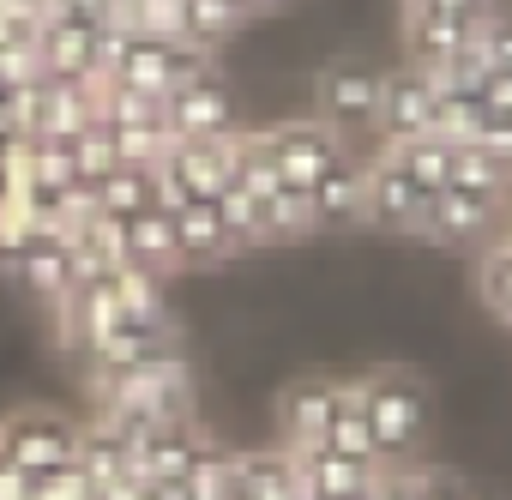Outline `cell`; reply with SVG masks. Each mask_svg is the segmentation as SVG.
<instances>
[{
  "label": "cell",
  "instance_id": "obj_29",
  "mask_svg": "<svg viewBox=\"0 0 512 500\" xmlns=\"http://www.w3.org/2000/svg\"><path fill=\"white\" fill-rule=\"evenodd\" d=\"M416 7H440V13H464V19H494L500 0H416Z\"/></svg>",
  "mask_w": 512,
  "mask_h": 500
},
{
  "label": "cell",
  "instance_id": "obj_7",
  "mask_svg": "<svg viewBox=\"0 0 512 500\" xmlns=\"http://www.w3.org/2000/svg\"><path fill=\"white\" fill-rule=\"evenodd\" d=\"M500 211H506L500 199H482V193H470V187H440V193L428 199L422 241H434V247H482V241L494 235Z\"/></svg>",
  "mask_w": 512,
  "mask_h": 500
},
{
  "label": "cell",
  "instance_id": "obj_2",
  "mask_svg": "<svg viewBox=\"0 0 512 500\" xmlns=\"http://www.w3.org/2000/svg\"><path fill=\"white\" fill-rule=\"evenodd\" d=\"M73 446H79V422L61 416V410H13V416H0V458H13L25 476L73 464Z\"/></svg>",
  "mask_w": 512,
  "mask_h": 500
},
{
  "label": "cell",
  "instance_id": "obj_9",
  "mask_svg": "<svg viewBox=\"0 0 512 500\" xmlns=\"http://www.w3.org/2000/svg\"><path fill=\"white\" fill-rule=\"evenodd\" d=\"M434 127V85L422 67H398V73H380V115H374V133L380 145L392 139H416Z\"/></svg>",
  "mask_w": 512,
  "mask_h": 500
},
{
  "label": "cell",
  "instance_id": "obj_25",
  "mask_svg": "<svg viewBox=\"0 0 512 500\" xmlns=\"http://www.w3.org/2000/svg\"><path fill=\"white\" fill-rule=\"evenodd\" d=\"M31 500H97V488L85 482L79 464H61V470H37L31 476Z\"/></svg>",
  "mask_w": 512,
  "mask_h": 500
},
{
  "label": "cell",
  "instance_id": "obj_19",
  "mask_svg": "<svg viewBox=\"0 0 512 500\" xmlns=\"http://www.w3.org/2000/svg\"><path fill=\"white\" fill-rule=\"evenodd\" d=\"M91 199H97L103 217H133V211L157 205V187H151V169H139V163H115L109 175L91 181Z\"/></svg>",
  "mask_w": 512,
  "mask_h": 500
},
{
  "label": "cell",
  "instance_id": "obj_23",
  "mask_svg": "<svg viewBox=\"0 0 512 500\" xmlns=\"http://www.w3.org/2000/svg\"><path fill=\"white\" fill-rule=\"evenodd\" d=\"M476 296L482 308H494L500 320H512V235L488 241L482 260H476Z\"/></svg>",
  "mask_w": 512,
  "mask_h": 500
},
{
  "label": "cell",
  "instance_id": "obj_21",
  "mask_svg": "<svg viewBox=\"0 0 512 500\" xmlns=\"http://www.w3.org/2000/svg\"><path fill=\"white\" fill-rule=\"evenodd\" d=\"M446 187H470V193H482V199H512V163H500L494 151H482V145H458V157H452V181Z\"/></svg>",
  "mask_w": 512,
  "mask_h": 500
},
{
  "label": "cell",
  "instance_id": "obj_3",
  "mask_svg": "<svg viewBox=\"0 0 512 500\" xmlns=\"http://www.w3.org/2000/svg\"><path fill=\"white\" fill-rule=\"evenodd\" d=\"M260 151L272 157V169L290 181V187H314L350 145L320 121V115H302V121H278L260 133Z\"/></svg>",
  "mask_w": 512,
  "mask_h": 500
},
{
  "label": "cell",
  "instance_id": "obj_30",
  "mask_svg": "<svg viewBox=\"0 0 512 500\" xmlns=\"http://www.w3.org/2000/svg\"><path fill=\"white\" fill-rule=\"evenodd\" d=\"M0 500H31V476L13 458H0Z\"/></svg>",
  "mask_w": 512,
  "mask_h": 500
},
{
  "label": "cell",
  "instance_id": "obj_31",
  "mask_svg": "<svg viewBox=\"0 0 512 500\" xmlns=\"http://www.w3.org/2000/svg\"><path fill=\"white\" fill-rule=\"evenodd\" d=\"M217 500H253V494H247V488L235 482V488H229V494H217Z\"/></svg>",
  "mask_w": 512,
  "mask_h": 500
},
{
  "label": "cell",
  "instance_id": "obj_11",
  "mask_svg": "<svg viewBox=\"0 0 512 500\" xmlns=\"http://www.w3.org/2000/svg\"><path fill=\"white\" fill-rule=\"evenodd\" d=\"M163 121L175 139H217V133H235V103L217 85V73H205V79L163 97Z\"/></svg>",
  "mask_w": 512,
  "mask_h": 500
},
{
  "label": "cell",
  "instance_id": "obj_32",
  "mask_svg": "<svg viewBox=\"0 0 512 500\" xmlns=\"http://www.w3.org/2000/svg\"><path fill=\"white\" fill-rule=\"evenodd\" d=\"M290 500H314V494H308V488H296V494H290Z\"/></svg>",
  "mask_w": 512,
  "mask_h": 500
},
{
  "label": "cell",
  "instance_id": "obj_18",
  "mask_svg": "<svg viewBox=\"0 0 512 500\" xmlns=\"http://www.w3.org/2000/svg\"><path fill=\"white\" fill-rule=\"evenodd\" d=\"M380 157H392L416 187L440 193V187L452 181V157H458V145L440 139V133H416V139H392V145H380Z\"/></svg>",
  "mask_w": 512,
  "mask_h": 500
},
{
  "label": "cell",
  "instance_id": "obj_28",
  "mask_svg": "<svg viewBox=\"0 0 512 500\" xmlns=\"http://www.w3.org/2000/svg\"><path fill=\"white\" fill-rule=\"evenodd\" d=\"M476 103H482V109H494V115H512V73H482Z\"/></svg>",
  "mask_w": 512,
  "mask_h": 500
},
{
  "label": "cell",
  "instance_id": "obj_4",
  "mask_svg": "<svg viewBox=\"0 0 512 500\" xmlns=\"http://www.w3.org/2000/svg\"><path fill=\"white\" fill-rule=\"evenodd\" d=\"M314 115L350 139V133H374V115H380V73L368 61H332L314 85Z\"/></svg>",
  "mask_w": 512,
  "mask_h": 500
},
{
  "label": "cell",
  "instance_id": "obj_33",
  "mask_svg": "<svg viewBox=\"0 0 512 500\" xmlns=\"http://www.w3.org/2000/svg\"><path fill=\"white\" fill-rule=\"evenodd\" d=\"M266 7H278V0H266Z\"/></svg>",
  "mask_w": 512,
  "mask_h": 500
},
{
  "label": "cell",
  "instance_id": "obj_16",
  "mask_svg": "<svg viewBox=\"0 0 512 500\" xmlns=\"http://www.w3.org/2000/svg\"><path fill=\"white\" fill-rule=\"evenodd\" d=\"M121 247H127V266H145V272H181L175 260V217L163 205H145L133 217H121Z\"/></svg>",
  "mask_w": 512,
  "mask_h": 500
},
{
  "label": "cell",
  "instance_id": "obj_15",
  "mask_svg": "<svg viewBox=\"0 0 512 500\" xmlns=\"http://www.w3.org/2000/svg\"><path fill=\"white\" fill-rule=\"evenodd\" d=\"M169 217H175V260L181 266H223V260L241 254L223 211H217V199H193V205H181Z\"/></svg>",
  "mask_w": 512,
  "mask_h": 500
},
{
  "label": "cell",
  "instance_id": "obj_8",
  "mask_svg": "<svg viewBox=\"0 0 512 500\" xmlns=\"http://www.w3.org/2000/svg\"><path fill=\"white\" fill-rule=\"evenodd\" d=\"M428 187H416L392 157H374L368 163V217L374 229H392V235H422V217H428Z\"/></svg>",
  "mask_w": 512,
  "mask_h": 500
},
{
  "label": "cell",
  "instance_id": "obj_24",
  "mask_svg": "<svg viewBox=\"0 0 512 500\" xmlns=\"http://www.w3.org/2000/svg\"><path fill=\"white\" fill-rule=\"evenodd\" d=\"M398 500H476V494L452 470H416V476L398 470Z\"/></svg>",
  "mask_w": 512,
  "mask_h": 500
},
{
  "label": "cell",
  "instance_id": "obj_26",
  "mask_svg": "<svg viewBox=\"0 0 512 500\" xmlns=\"http://www.w3.org/2000/svg\"><path fill=\"white\" fill-rule=\"evenodd\" d=\"M476 43H482V61H488V73H512V19H506V13L482 19Z\"/></svg>",
  "mask_w": 512,
  "mask_h": 500
},
{
  "label": "cell",
  "instance_id": "obj_10",
  "mask_svg": "<svg viewBox=\"0 0 512 500\" xmlns=\"http://www.w3.org/2000/svg\"><path fill=\"white\" fill-rule=\"evenodd\" d=\"M7 278L25 296H37L43 308H55L73 290V247H67V235L61 229H31V241L19 247V260L7 266Z\"/></svg>",
  "mask_w": 512,
  "mask_h": 500
},
{
  "label": "cell",
  "instance_id": "obj_34",
  "mask_svg": "<svg viewBox=\"0 0 512 500\" xmlns=\"http://www.w3.org/2000/svg\"><path fill=\"white\" fill-rule=\"evenodd\" d=\"M506 326H512V320H506Z\"/></svg>",
  "mask_w": 512,
  "mask_h": 500
},
{
  "label": "cell",
  "instance_id": "obj_5",
  "mask_svg": "<svg viewBox=\"0 0 512 500\" xmlns=\"http://www.w3.org/2000/svg\"><path fill=\"white\" fill-rule=\"evenodd\" d=\"M344 398H350V380H326V374L290 380L284 398H278V434H284L278 446H290V452L320 446L326 428H332V416L344 410Z\"/></svg>",
  "mask_w": 512,
  "mask_h": 500
},
{
  "label": "cell",
  "instance_id": "obj_14",
  "mask_svg": "<svg viewBox=\"0 0 512 500\" xmlns=\"http://www.w3.org/2000/svg\"><path fill=\"white\" fill-rule=\"evenodd\" d=\"M73 464L85 470V482H91L97 494H115V488H127V482H133V440H127L115 422L91 416V422H79Z\"/></svg>",
  "mask_w": 512,
  "mask_h": 500
},
{
  "label": "cell",
  "instance_id": "obj_35",
  "mask_svg": "<svg viewBox=\"0 0 512 500\" xmlns=\"http://www.w3.org/2000/svg\"><path fill=\"white\" fill-rule=\"evenodd\" d=\"M506 235H512V229H506Z\"/></svg>",
  "mask_w": 512,
  "mask_h": 500
},
{
  "label": "cell",
  "instance_id": "obj_13",
  "mask_svg": "<svg viewBox=\"0 0 512 500\" xmlns=\"http://www.w3.org/2000/svg\"><path fill=\"white\" fill-rule=\"evenodd\" d=\"M482 31V19H464V13H440V7H416L404 0V49H410V67H440L446 55H458L470 37Z\"/></svg>",
  "mask_w": 512,
  "mask_h": 500
},
{
  "label": "cell",
  "instance_id": "obj_22",
  "mask_svg": "<svg viewBox=\"0 0 512 500\" xmlns=\"http://www.w3.org/2000/svg\"><path fill=\"white\" fill-rule=\"evenodd\" d=\"M109 290H115L121 314H139V320H157V314H169L163 272H145V266H115V272H109Z\"/></svg>",
  "mask_w": 512,
  "mask_h": 500
},
{
  "label": "cell",
  "instance_id": "obj_20",
  "mask_svg": "<svg viewBox=\"0 0 512 500\" xmlns=\"http://www.w3.org/2000/svg\"><path fill=\"white\" fill-rule=\"evenodd\" d=\"M241 7H229V0H181V43H193V49H217V43H229L235 31H241Z\"/></svg>",
  "mask_w": 512,
  "mask_h": 500
},
{
  "label": "cell",
  "instance_id": "obj_17",
  "mask_svg": "<svg viewBox=\"0 0 512 500\" xmlns=\"http://www.w3.org/2000/svg\"><path fill=\"white\" fill-rule=\"evenodd\" d=\"M235 482L253 500H290L302 488V470L290 446H260V452H235Z\"/></svg>",
  "mask_w": 512,
  "mask_h": 500
},
{
  "label": "cell",
  "instance_id": "obj_1",
  "mask_svg": "<svg viewBox=\"0 0 512 500\" xmlns=\"http://www.w3.org/2000/svg\"><path fill=\"white\" fill-rule=\"evenodd\" d=\"M356 410H362V422H368L374 458H380L386 470H404V464L422 452V440H428V410H434V398H428V380H422L416 368H374V374L356 380Z\"/></svg>",
  "mask_w": 512,
  "mask_h": 500
},
{
  "label": "cell",
  "instance_id": "obj_12",
  "mask_svg": "<svg viewBox=\"0 0 512 500\" xmlns=\"http://www.w3.org/2000/svg\"><path fill=\"white\" fill-rule=\"evenodd\" d=\"M308 211L314 229H356L368 217V163H356L350 151L308 187Z\"/></svg>",
  "mask_w": 512,
  "mask_h": 500
},
{
  "label": "cell",
  "instance_id": "obj_6",
  "mask_svg": "<svg viewBox=\"0 0 512 500\" xmlns=\"http://www.w3.org/2000/svg\"><path fill=\"white\" fill-rule=\"evenodd\" d=\"M103 31L109 25H85V19L49 13L43 37H37V67L49 79H85V85H97L103 79Z\"/></svg>",
  "mask_w": 512,
  "mask_h": 500
},
{
  "label": "cell",
  "instance_id": "obj_27",
  "mask_svg": "<svg viewBox=\"0 0 512 500\" xmlns=\"http://www.w3.org/2000/svg\"><path fill=\"white\" fill-rule=\"evenodd\" d=\"M464 145H482V151H494L500 163H512V115L482 109V115H476V133H470Z\"/></svg>",
  "mask_w": 512,
  "mask_h": 500
}]
</instances>
